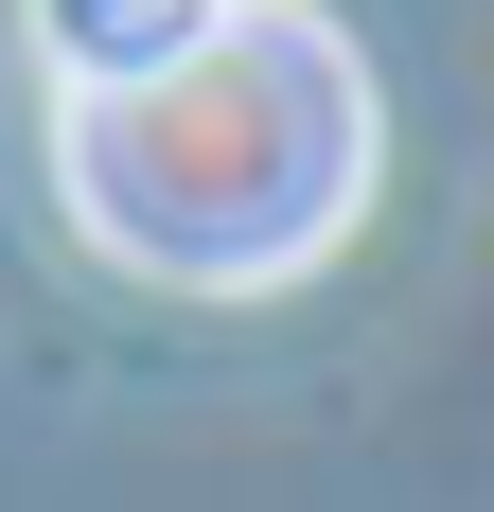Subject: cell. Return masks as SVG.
<instances>
[{"instance_id":"1","label":"cell","mask_w":494,"mask_h":512,"mask_svg":"<svg viewBox=\"0 0 494 512\" xmlns=\"http://www.w3.org/2000/svg\"><path fill=\"white\" fill-rule=\"evenodd\" d=\"M53 195L142 283H300L371 195V71L336 18L230 0L177 71L53 106Z\"/></svg>"},{"instance_id":"2","label":"cell","mask_w":494,"mask_h":512,"mask_svg":"<svg viewBox=\"0 0 494 512\" xmlns=\"http://www.w3.org/2000/svg\"><path fill=\"white\" fill-rule=\"evenodd\" d=\"M212 18H230V0H18V36H36L53 89H142V71H177Z\"/></svg>"}]
</instances>
